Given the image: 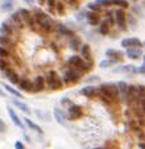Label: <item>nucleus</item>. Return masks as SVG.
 Here are the masks:
<instances>
[{
  "mask_svg": "<svg viewBox=\"0 0 145 149\" xmlns=\"http://www.w3.org/2000/svg\"><path fill=\"white\" fill-rule=\"evenodd\" d=\"M127 56L132 59H139L141 57V50H140V48H129L127 50Z\"/></svg>",
  "mask_w": 145,
  "mask_h": 149,
  "instance_id": "nucleus-20",
  "label": "nucleus"
},
{
  "mask_svg": "<svg viewBox=\"0 0 145 149\" xmlns=\"http://www.w3.org/2000/svg\"><path fill=\"white\" fill-rule=\"evenodd\" d=\"M81 53L83 56V58H86L87 61H91V53H90V46L89 45H82Z\"/></svg>",
  "mask_w": 145,
  "mask_h": 149,
  "instance_id": "nucleus-26",
  "label": "nucleus"
},
{
  "mask_svg": "<svg viewBox=\"0 0 145 149\" xmlns=\"http://www.w3.org/2000/svg\"><path fill=\"white\" fill-rule=\"evenodd\" d=\"M100 94L102 98L106 102H109L112 99H116L119 95V88H117V84H111V83H106L100 86Z\"/></svg>",
  "mask_w": 145,
  "mask_h": 149,
  "instance_id": "nucleus-2",
  "label": "nucleus"
},
{
  "mask_svg": "<svg viewBox=\"0 0 145 149\" xmlns=\"http://www.w3.org/2000/svg\"><path fill=\"white\" fill-rule=\"evenodd\" d=\"M67 115H69V119H71V120H77V119H79L82 115H83L82 107L78 106V104H72V106H70L69 111H67Z\"/></svg>",
  "mask_w": 145,
  "mask_h": 149,
  "instance_id": "nucleus-6",
  "label": "nucleus"
},
{
  "mask_svg": "<svg viewBox=\"0 0 145 149\" xmlns=\"http://www.w3.org/2000/svg\"><path fill=\"white\" fill-rule=\"evenodd\" d=\"M95 149H102V148H95Z\"/></svg>",
  "mask_w": 145,
  "mask_h": 149,
  "instance_id": "nucleus-48",
  "label": "nucleus"
},
{
  "mask_svg": "<svg viewBox=\"0 0 145 149\" xmlns=\"http://www.w3.org/2000/svg\"><path fill=\"white\" fill-rule=\"evenodd\" d=\"M89 8L91 9L92 12H99V11L102 9V7L99 6V4L96 3V1H95V3H90V4H89Z\"/></svg>",
  "mask_w": 145,
  "mask_h": 149,
  "instance_id": "nucleus-37",
  "label": "nucleus"
},
{
  "mask_svg": "<svg viewBox=\"0 0 145 149\" xmlns=\"http://www.w3.org/2000/svg\"><path fill=\"white\" fill-rule=\"evenodd\" d=\"M45 83H46V81H45L44 77H41V75L36 77L33 81V93H40V91H42L45 88Z\"/></svg>",
  "mask_w": 145,
  "mask_h": 149,
  "instance_id": "nucleus-10",
  "label": "nucleus"
},
{
  "mask_svg": "<svg viewBox=\"0 0 145 149\" xmlns=\"http://www.w3.org/2000/svg\"><path fill=\"white\" fill-rule=\"evenodd\" d=\"M15 7V0H3L0 4V8L3 12H9Z\"/></svg>",
  "mask_w": 145,
  "mask_h": 149,
  "instance_id": "nucleus-19",
  "label": "nucleus"
},
{
  "mask_svg": "<svg viewBox=\"0 0 145 149\" xmlns=\"http://www.w3.org/2000/svg\"><path fill=\"white\" fill-rule=\"evenodd\" d=\"M24 121H25V123H26V125H28L29 128H31V130L36 131V132H38V133H42V130H41V128H40L38 125H37V124H34L33 121H31V120H29V119H24Z\"/></svg>",
  "mask_w": 145,
  "mask_h": 149,
  "instance_id": "nucleus-27",
  "label": "nucleus"
},
{
  "mask_svg": "<svg viewBox=\"0 0 145 149\" xmlns=\"http://www.w3.org/2000/svg\"><path fill=\"white\" fill-rule=\"evenodd\" d=\"M15 148H16V149H25V146H24V144H22L21 141H16V144H15Z\"/></svg>",
  "mask_w": 145,
  "mask_h": 149,
  "instance_id": "nucleus-39",
  "label": "nucleus"
},
{
  "mask_svg": "<svg viewBox=\"0 0 145 149\" xmlns=\"http://www.w3.org/2000/svg\"><path fill=\"white\" fill-rule=\"evenodd\" d=\"M142 106H144V111H145V100H144V103H142Z\"/></svg>",
  "mask_w": 145,
  "mask_h": 149,
  "instance_id": "nucleus-46",
  "label": "nucleus"
},
{
  "mask_svg": "<svg viewBox=\"0 0 145 149\" xmlns=\"http://www.w3.org/2000/svg\"><path fill=\"white\" fill-rule=\"evenodd\" d=\"M111 3H112V6H119L123 9H125V8L129 7V4H128L127 0H111Z\"/></svg>",
  "mask_w": 145,
  "mask_h": 149,
  "instance_id": "nucleus-29",
  "label": "nucleus"
},
{
  "mask_svg": "<svg viewBox=\"0 0 145 149\" xmlns=\"http://www.w3.org/2000/svg\"><path fill=\"white\" fill-rule=\"evenodd\" d=\"M142 46H144V48H145V41H144V42H142Z\"/></svg>",
  "mask_w": 145,
  "mask_h": 149,
  "instance_id": "nucleus-47",
  "label": "nucleus"
},
{
  "mask_svg": "<svg viewBox=\"0 0 145 149\" xmlns=\"http://www.w3.org/2000/svg\"><path fill=\"white\" fill-rule=\"evenodd\" d=\"M139 146H140V149H145V145H144V144H139Z\"/></svg>",
  "mask_w": 145,
  "mask_h": 149,
  "instance_id": "nucleus-44",
  "label": "nucleus"
},
{
  "mask_svg": "<svg viewBox=\"0 0 145 149\" xmlns=\"http://www.w3.org/2000/svg\"><path fill=\"white\" fill-rule=\"evenodd\" d=\"M121 46L123 48H141L142 42L139 38H125L121 41Z\"/></svg>",
  "mask_w": 145,
  "mask_h": 149,
  "instance_id": "nucleus-8",
  "label": "nucleus"
},
{
  "mask_svg": "<svg viewBox=\"0 0 145 149\" xmlns=\"http://www.w3.org/2000/svg\"><path fill=\"white\" fill-rule=\"evenodd\" d=\"M56 12H57L58 15H63V13H65V4L62 3V1H57Z\"/></svg>",
  "mask_w": 145,
  "mask_h": 149,
  "instance_id": "nucleus-35",
  "label": "nucleus"
},
{
  "mask_svg": "<svg viewBox=\"0 0 145 149\" xmlns=\"http://www.w3.org/2000/svg\"><path fill=\"white\" fill-rule=\"evenodd\" d=\"M4 88H6L9 94H12L13 96H16V98H21V94H20L19 91H16L13 87H12V86H9V84H4Z\"/></svg>",
  "mask_w": 145,
  "mask_h": 149,
  "instance_id": "nucleus-30",
  "label": "nucleus"
},
{
  "mask_svg": "<svg viewBox=\"0 0 145 149\" xmlns=\"http://www.w3.org/2000/svg\"><path fill=\"white\" fill-rule=\"evenodd\" d=\"M34 19L37 21V25L46 33H50L54 31V21L50 19V16L41 11V9H34Z\"/></svg>",
  "mask_w": 145,
  "mask_h": 149,
  "instance_id": "nucleus-1",
  "label": "nucleus"
},
{
  "mask_svg": "<svg viewBox=\"0 0 145 149\" xmlns=\"http://www.w3.org/2000/svg\"><path fill=\"white\" fill-rule=\"evenodd\" d=\"M25 24L29 26L31 29H36V25H37V21H36V19H34V15H32L31 17H29L28 20L25 21Z\"/></svg>",
  "mask_w": 145,
  "mask_h": 149,
  "instance_id": "nucleus-31",
  "label": "nucleus"
},
{
  "mask_svg": "<svg viewBox=\"0 0 145 149\" xmlns=\"http://www.w3.org/2000/svg\"><path fill=\"white\" fill-rule=\"evenodd\" d=\"M0 96H6V93L3 90H0Z\"/></svg>",
  "mask_w": 145,
  "mask_h": 149,
  "instance_id": "nucleus-43",
  "label": "nucleus"
},
{
  "mask_svg": "<svg viewBox=\"0 0 145 149\" xmlns=\"http://www.w3.org/2000/svg\"><path fill=\"white\" fill-rule=\"evenodd\" d=\"M11 70V63L7 61L6 58H0V71L6 73V71Z\"/></svg>",
  "mask_w": 145,
  "mask_h": 149,
  "instance_id": "nucleus-25",
  "label": "nucleus"
},
{
  "mask_svg": "<svg viewBox=\"0 0 145 149\" xmlns=\"http://www.w3.org/2000/svg\"><path fill=\"white\" fill-rule=\"evenodd\" d=\"M38 3H40V4H44V3H45V0H38Z\"/></svg>",
  "mask_w": 145,
  "mask_h": 149,
  "instance_id": "nucleus-45",
  "label": "nucleus"
},
{
  "mask_svg": "<svg viewBox=\"0 0 145 149\" xmlns=\"http://www.w3.org/2000/svg\"><path fill=\"white\" fill-rule=\"evenodd\" d=\"M69 45H70V49H72V50H78V49L82 48V44H81V38L79 37H71L70 38V42H69Z\"/></svg>",
  "mask_w": 145,
  "mask_h": 149,
  "instance_id": "nucleus-22",
  "label": "nucleus"
},
{
  "mask_svg": "<svg viewBox=\"0 0 145 149\" xmlns=\"http://www.w3.org/2000/svg\"><path fill=\"white\" fill-rule=\"evenodd\" d=\"M114 73H127V71H132V66L125 65V66H120V68L114 69Z\"/></svg>",
  "mask_w": 145,
  "mask_h": 149,
  "instance_id": "nucleus-32",
  "label": "nucleus"
},
{
  "mask_svg": "<svg viewBox=\"0 0 145 149\" xmlns=\"http://www.w3.org/2000/svg\"><path fill=\"white\" fill-rule=\"evenodd\" d=\"M9 57H11V52L3 46H0V58H9Z\"/></svg>",
  "mask_w": 145,
  "mask_h": 149,
  "instance_id": "nucleus-34",
  "label": "nucleus"
},
{
  "mask_svg": "<svg viewBox=\"0 0 145 149\" xmlns=\"http://www.w3.org/2000/svg\"><path fill=\"white\" fill-rule=\"evenodd\" d=\"M13 104L15 106H16L17 108H19L20 111H22V112H25V113H31L32 111H31V108L28 107V106H26L25 103H22V102H20V100H17V99H13Z\"/></svg>",
  "mask_w": 145,
  "mask_h": 149,
  "instance_id": "nucleus-23",
  "label": "nucleus"
},
{
  "mask_svg": "<svg viewBox=\"0 0 145 149\" xmlns=\"http://www.w3.org/2000/svg\"><path fill=\"white\" fill-rule=\"evenodd\" d=\"M86 19L87 21H89V24H91V25H98L99 23H100V17H99L98 12H87L86 13Z\"/></svg>",
  "mask_w": 145,
  "mask_h": 149,
  "instance_id": "nucleus-12",
  "label": "nucleus"
},
{
  "mask_svg": "<svg viewBox=\"0 0 145 149\" xmlns=\"http://www.w3.org/2000/svg\"><path fill=\"white\" fill-rule=\"evenodd\" d=\"M17 84H19L20 90L26 91V93H33V82H31L28 78H21Z\"/></svg>",
  "mask_w": 145,
  "mask_h": 149,
  "instance_id": "nucleus-9",
  "label": "nucleus"
},
{
  "mask_svg": "<svg viewBox=\"0 0 145 149\" xmlns=\"http://www.w3.org/2000/svg\"><path fill=\"white\" fill-rule=\"evenodd\" d=\"M115 63V61L109 59V61H102L100 62V68H108V66H112Z\"/></svg>",
  "mask_w": 145,
  "mask_h": 149,
  "instance_id": "nucleus-38",
  "label": "nucleus"
},
{
  "mask_svg": "<svg viewBox=\"0 0 145 149\" xmlns=\"http://www.w3.org/2000/svg\"><path fill=\"white\" fill-rule=\"evenodd\" d=\"M57 32H58V34L65 36V37H74V32H72L71 29H69L67 26L62 25V24H59V25L57 26Z\"/></svg>",
  "mask_w": 145,
  "mask_h": 149,
  "instance_id": "nucleus-16",
  "label": "nucleus"
},
{
  "mask_svg": "<svg viewBox=\"0 0 145 149\" xmlns=\"http://www.w3.org/2000/svg\"><path fill=\"white\" fill-rule=\"evenodd\" d=\"M106 56L109 57L112 61H120V59L123 58V53L119 50H114V49H108L106 52Z\"/></svg>",
  "mask_w": 145,
  "mask_h": 149,
  "instance_id": "nucleus-15",
  "label": "nucleus"
},
{
  "mask_svg": "<svg viewBox=\"0 0 145 149\" xmlns=\"http://www.w3.org/2000/svg\"><path fill=\"white\" fill-rule=\"evenodd\" d=\"M117 88H119V94L121 96V99H128V90H129V86L124 82H119L117 83Z\"/></svg>",
  "mask_w": 145,
  "mask_h": 149,
  "instance_id": "nucleus-13",
  "label": "nucleus"
},
{
  "mask_svg": "<svg viewBox=\"0 0 145 149\" xmlns=\"http://www.w3.org/2000/svg\"><path fill=\"white\" fill-rule=\"evenodd\" d=\"M125 13H124L123 8H120V9H116L115 11V21H116V24L120 26V28H125Z\"/></svg>",
  "mask_w": 145,
  "mask_h": 149,
  "instance_id": "nucleus-7",
  "label": "nucleus"
},
{
  "mask_svg": "<svg viewBox=\"0 0 145 149\" xmlns=\"http://www.w3.org/2000/svg\"><path fill=\"white\" fill-rule=\"evenodd\" d=\"M8 113H9V118L12 119V121H13V124L16 127H19V128H21V130H24V124L21 123V120H20V118L16 115V112H15L13 110H12L11 107H8Z\"/></svg>",
  "mask_w": 145,
  "mask_h": 149,
  "instance_id": "nucleus-14",
  "label": "nucleus"
},
{
  "mask_svg": "<svg viewBox=\"0 0 145 149\" xmlns=\"http://www.w3.org/2000/svg\"><path fill=\"white\" fill-rule=\"evenodd\" d=\"M37 115H38L41 119H44V118H45V120H50V118H49V115H46V113H44V115H42V113L40 112V111H37Z\"/></svg>",
  "mask_w": 145,
  "mask_h": 149,
  "instance_id": "nucleus-40",
  "label": "nucleus"
},
{
  "mask_svg": "<svg viewBox=\"0 0 145 149\" xmlns=\"http://www.w3.org/2000/svg\"><path fill=\"white\" fill-rule=\"evenodd\" d=\"M0 46H3V48L6 49H11L12 46H13V41H12V38L9 36H0Z\"/></svg>",
  "mask_w": 145,
  "mask_h": 149,
  "instance_id": "nucleus-17",
  "label": "nucleus"
},
{
  "mask_svg": "<svg viewBox=\"0 0 145 149\" xmlns=\"http://www.w3.org/2000/svg\"><path fill=\"white\" fill-rule=\"evenodd\" d=\"M81 94L87 96V98H92V96H95V94H96V87H94V86H87V87L82 88Z\"/></svg>",
  "mask_w": 145,
  "mask_h": 149,
  "instance_id": "nucleus-21",
  "label": "nucleus"
},
{
  "mask_svg": "<svg viewBox=\"0 0 145 149\" xmlns=\"http://www.w3.org/2000/svg\"><path fill=\"white\" fill-rule=\"evenodd\" d=\"M79 78H81L79 71H77L75 69H70V70H67L66 73H65L63 82L67 84H72V83H77V82L79 81Z\"/></svg>",
  "mask_w": 145,
  "mask_h": 149,
  "instance_id": "nucleus-5",
  "label": "nucleus"
},
{
  "mask_svg": "<svg viewBox=\"0 0 145 149\" xmlns=\"http://www.w3.org/2000/svg\"><path fill=\"white\" fill-rule=\"evenodd\" d=\"M67 65L71 66V68L75 69V70H81L82 73L89 71L90 70V66H91V65H86V63L83 62V59H82L81 57H78V56L70 57V58L67 59Z\"/></svg>",
  "mask_w": 145,
  "mask_h": 149,
  "instance_id": "nucleus-4",
  "label": "nucleus"
},
{
  "mask_svg": "<svg viewBox=\"0 0 145 149\" xmlns=\"http://www.w3.org/2000/svg\"><path fill=\"white\" fill-rule=\"evenodd\" d=\"M46 3H47V8H49V12L54 13V11H56V6H57V1H56V0H46Z\"/></svg>",
  "mask_w": 145,
  "mask_h": 149,
  "instance_id": "nucleus-36",
  "label": "nucleus"
},
{
  "mask_svg": "<svg viewBox=\"0 0 145 149\" xmlns=\"http://www.w3.org/2000/svg\"><path fill=\"white\" fill-rule=\"evenodd\" d=\"M4 75H6V78L8 79L9 82H11L12 84H16V83H19V81H20V78H19V75H17L16 73H15L13 70H8V71H6L4 73Z\"/></svg>",
  "mask_w": 145,
  "mask_h": 149,
  "instance_id": "nucleus-18",
  "label": "nucleus"
},
{
  "mask_svg": "<svg viewBox=\"0 0 145 149\" xmlns=\"http://www.w3.org/2000/svg\"><path fill=\"white\" fill-rule=\"evenodd\" d=\"M69 4L74 7V6H77V4H78V0H69Z\"/></svg>",
  "mask_w": 145,
  "mask_h": 149,
  "instance_id": "nucleus-42",
  "label": "nucleus"
},
{
  "mask_svg": "<svg viewBox=\"0 0 145 149\" xmlns=\"http://www.w3.org/2000/svg\"><path fill=\"white\" fill-rule=\"evenodd\" d=\"M54 116H56L57 121H58L59 124H65V123H66V115H65V111L56 108V110H54Z\"/></svg>",
  "mask_w": 145,
  "mask_h": 149,
  "instance_id": "nucleus-24",
  "label": "nucleus"
},
{
  "mask_svg": "<svg viewBox=\"0 0 145 149\" xmlns=\"http://www.w3.org/2000/svg\"><path fill=\"white\" fill-rule=\"evenodd\" d=\"M6 124H4V121L1 120V119H0V132H4V131H6Z\"/></svg>",
  "mask_w": 145,
  "mask_h": 149,
  "instance_id": "nucleus-41",
  "label": "nucleus"
},
{
  "mask_svg": "<svg viewBox=\"0 0 145 149\" xmlns=\"http://www.w3.org/2000/svg\"><path fill=\"white\" fill-rule=\"evenodd\" d=\"M144 62H145V56H144Z\"/></svg>",
  "mask_w": 145,
  "mask_h": 149,
  "instance_id": "nucleus-49",
  "label": "nucleus"
},
{
  "mask_svg": "<svg viewBox=\"0 0 145 149\" xmlns=\"http://www.w3.org/2000/svg\"><path fill=\"white\" fill-rule=\"evenodd\" d=\"M15 31H16V29H15L13 26L8 23V21L3 23V24H1V26H0V33L3 34V36H9V37H11L12 34L15 33Z\"/></svg>",
  "mask_w": 145,
  "mask_h": 149,
  "instance_id": "nucleus-11",
  "label": "nucleus"
},
{
  "mask_svg": "<svg viewBox=\"0 0 145 149\" xmlns=\"http://www.w3.org/2000/svg\"><path fill=\"white\" fill-rule=\"evenodd\" d=\"M45 81H46V86L50 90H59L62 87V79L58 77V74L54 70L47 71L46 77H45Z\"/></svg>",
  "mask_w": 145,
  "mask_h": 149,
  "instance_id": "nucleus-3",
  "label": "nucleus"
},
{
  "mask_svg": "<svg viewBox=\"0 0 145 149\" xmlns=\"http://www.w3.org/2000/svg\"><path fill=\"white\" fill-rule=\"evenodd\" d=\"M17 12H19V15H20V16H21V19L24 20V23H25L26 20H28L29 17L32 16V13H31V12H29L28 9H25V8H21V9H19V11H17Z\"/></svg>",
  "mask_w": 145,
  "mask_h": 149,
  "instance_id": "nucleus-28",
  "label": "nucleus"
},
{
  "mask_svg": "<svg viewBox=\"0 0 145 149\" xmlns=\"http://www.w3.org/2000/svg\"><path fill=\"white\" fill-rule=\"evenodd\" d=\"M99 32H100L102 34H108V32H109V25L107 24V21H103V23L100 24V28H99Z\"/></svg>",
  "mask_w": 145,
  "mask_h": 149,
  "instance_id": "nucleus-33",
  "label": "nucleus"
}]
</instances>
